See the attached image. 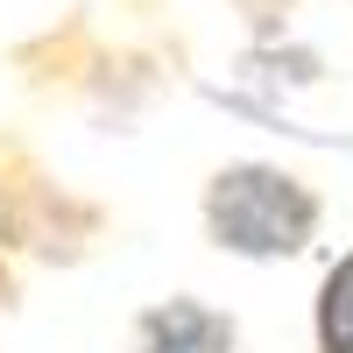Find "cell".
Segmentation results:
<instances>
[{
  "instance_id": "obj_4",
  "label": "cell",
  "mask_w": 353,
  "mask_h": 353,
  "mask_svg": "<svg viewBox=\"0 0 353 353\" xmlns=\"http://www.w3.org/2000/svg\"><path fill=\"white\" fill-rule=\"evenodd\" d=\"M8 290H14V283H8V269H0V311H8Z\"/></svg>"
},
{
  "instance_id": "obj_1",
  "label": "cell",
  "mask_w": 353,
  "mask_h": 353,
  "mask_svg": "<svg viewBox=\"0 0 353 353\" xmlns=\"http://www.w3.org/2000/svg\"><path fill=\"white\" fill-rule=\"evenodd\" d=\"M205 241L219 254H241V261H290L318 241V219L325 205L304 184L297 170H276V163H226L212 170L205 184Z\"/></svg>"
},
{
  "instance_id": "obj_2",
  "label": "cell",
  "mask_w": 353,
  "mask_h": 353,
  "mask_svg": "<svg viewBox=\"0 0 353 353\" xmlns=\"http://www.w3.org/2000/svg\"><path fill=\"white\" fill-rule=\"evenodd\" d=\"M134 353H241V325L219 304L163 297L134 318Z\"/></svg>"
},
{
  "instance_id": "obj_3",
  "label": "cell",
  "mask_w": 353,
  "mask_h": 353,
  "mask_svg": "<svg viewBox=\"0 0 353 353\" xmlns=\"http://www.w3.org/2000/svg\"><path fill=\"white\" fill-rule=\"evenodd\" d=\"M311 332H318V353H353V254H339L318 283Z\"/></svg>"
}]
</instances>
